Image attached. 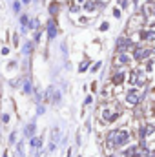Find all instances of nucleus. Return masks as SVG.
Here are the masks:
<instances>
[{
	"label": "nucleus",
	"mask_w": 155,
	"mask_h": 157,
	"mask_svg": "<svg viewBox=\"0 0 155 157\" xmlns=\"http://www.w3.org/2000/svg\"><path fill=\"white\" fill-rule=\"evenodd\" d=\"M91 102H93V97H91V95H88V97L84 99V106H89Z\"/></svg>",
	"instance_id": "obj_22"
},
{
	"label": "nucleus",
	"mask_w": 155,
	"mask_h": 157,
	"mask_svg": "<svg viewBox=\"0 0 155 157\" xmlns=\"http://www.w3.org/2000/svg\"><path fill=\"white\" fill-rule=\"evenodd\" d=\"M126 102H128L130 106H137V104L141 102V97H139V93H137V88H131V90L128 91V95H126Z\"/></svg>",
	"instance_id": "obj_5"
},
{
	"label": "nucleus",
	"mask_w": 155,
	"mask_h": 157,
	"mask_svg": "<svg viewBox=\"0 0 155 157\" xmlns=\"http://www.w3.org/2000/svg\"><path fill=\"white\" fill-rule=\"evenodd\" d=\"M78 2H86V0H78Z\"/></svg>",
	"instance_id": "obj_35"
},
{
	"label": "nucleus",
	"mask_w": 155,
	"mask_h": 157,
	"mask_svg": "<svg viewBox=\"0 0 155 157\" xmlns=\"http://www.w3.org/2000/svg\"><path fill=\"white\" fill-rule=\"evenodd\" d=\"M2 122H4V124H7V122H9V115H7V113H4V115H2Z\"/></svg>",
	"instance_id": "obj_26"
},
{
	"label": "nucleus",
	"mask_w": 155,
	"mask_h": 157,
	"mask_svg": "<svg viewBox=\"0 0 155 157\" xmlns=\"http://www.w3.org/2000/svg\"><path fill=\"white\" fill-rule=\"evenodd\" d=\"M113 17L115 18H120V9H113Z\"/></svg>",
	"instance_id": "obj_30"
},
{
	"label": "nucleus",
	"mask_w": 155,
	"mask_h": 157,
	"mask_svg": "<svg viewBox=\"0 0 155 157\" xmlns=\"http://www.w3.org/2000/svg\"><path fill=\"white\" fill-rule=\"evenodd\" d=\"M131 48H135L131 39H128V37H119V39H117V51H119V53H126V51L131 49Z\"/></svg>",
	"instance_id": "obj_2"
},
{
	"label": "nucleus",
	"mask_w": 155,
	"mask_h": 157,
	"mask_svg": "<svg viewBox=\"0 0 155 157\" xmlns=\"http://www.w3.org/2000/svg\"><path fill=\"white\" fill-rule=\"evenodd\" d=\"M2 157H7V152H4V155H2Z\"/></svg>",
	"instance_id": "obj_33"
},
{
	"label": "nucleus",
	"mask_w": 155,
	"mask_h": 157,
	"mask_svg": "<svg viewBox=\"0 0 155 157\" xmlns=\"http://www.w3.org/2000/svg\"><path fill=\"white\" fill-rule=\"evenodd\" d=\"M35 132H37V122H35V119H33L29 124H26V128H24V135H26L28 139H31V137H35Z\"/></svg>",
	"instance_id": "obj_6"
},
{
	"label": "nucleus",
	"mask_w": 155,
	"mask_h": 157,
	"mask_svg": "<svg viewBox=\"0 0 155 157\" xmlns=\"http://www.w3.org/2000/svg\"><path fill=\"white\" fill-rule=\"evenodd\" d=\"M153 15H155V6H153ZM153 22H155V20H153Z\"/></svg>",
	"instance_id": "obj_34"
},
{
	"label": "nucleus",
	"mask_w": 155,
	"mask_h": 157,
	"mask_svg": "<svg viewBox=\"0 0 155 157\" xmlns=\"http://www.w3.org/2000/svg\"><path fill=\"white\" fill-rule=\"evenodd\" d=\"M144 130H146V135H152L155 132V126L153 124H144Z\"/></svg>",
	"instance_id": "obj_17"
},
{
	"label": "nucleus",
	"mask_w": 155,
	"mask_h": 157,
	"mask_svg": "<svg viewBox=\"0 0 155 157\" xmlns=\"http://www.w3.org/2000/svg\"><path fill=\"white\" fill-rule=\"evenodd\" d=\"M59 137H60V132L55 128V130H53V133H51V143H55V144H57V143H59Z\"/></svg>",
	"instance_id": "obj_15"
},
{
	"label": "nucleus",
	"mask_w": 155,
	"mask_h": 157,
	"mask_svg": "<svg viewBox=\"0 0 155 157\" xmlns=\"http://www.w3.org/2000/svg\"><path fill=\"white\" fill-rule=\"evenodd\" d=\"M22 2H24V4H29V2H31V0H22Z\"/></svg>",
	"instance_id": "obj_32"
},
{
	"label": "nucleus",
	"mask_w": 155,
	"mask_h": 157,
	"mask_svg": "<svg viewBox=\"0 0 155 157\" xmlns=\"http://www.w3.org/2000/svg\"><path fill=\"white\" fill-rule=\"evenodd\" d=\"M49 13H51V15H57V13H59V2H53V4L49 6Z\"/></svg>",
	"instance_id": "obj_16"
},
{
	"label": "nucleus",
	"mask_w": 155,
	"mask_h": 157,
	"mask_svg": "<svg viewBox=\"0 0 155 157\" xmlns=\"http://www.w3.org/2000/svg\"><path fill=\"white\" fill-rule=\"evenodd\" d=\"M78 9H80L78 6H71V7H70V11H71V13H78Z\"/></svg>",
	"instance_id": "obj_29"
},
{
	"label": "nucleus",
	"mask_w": 155,
	"mask_h": 157,
	"mask_svg": "<svg viewBox=\"0 0 155 157\" xmlns=\"http://www.w3.org/2000/svg\"><path fill=\"white\" fill-rule=\"evenodd\" d=\"M26 28H28V29H37V28H39V20H37V18H33V20H29Z\"/></svg>",
	"instance_id": "obj_13"
},
{
	"label": "nucleus",
	"mask_w": 155,
	"mask_h": 157,
	"mask_svg": "<svg viewBox=\"0 0 155 157\" xmlns=\"http://www.w3.org/2000/svg\"><path fill=\"white\" fill-rule=\"evenodd\" d=\"M28 22H29L28 15H22V17H20V24H22V28H26V26H28Z\"/></svg>",
	"instance_id": "obj_18"
},
{
	"label": "nucleus",
	"mask_w": 155,
	"mask_h": 157,
	"mask_svg": "<svg viewBox=\"0 0 155 157\" xmlns=\"http://www.w3.org/2000/svg\"><path fill=\"white\" fill-rule=\"evenodd\" d=\"M37 113H39V115H44V113H46V108H44V106H39V110H37Z\"/></svg>",
	"instance_id": "obj_27"
},
{
	"label": "nucleus",
	"mask_w": 155,
	"mask_h": 157,
	"mask_svg": "<svg viewBox=\"0 0 155 157\" xmlns=\"http://www.w3.org/2000/svg\"><path fill=\"white\" fill-rule=\"evenodd\" d=\"M40 146H42V137H31L29 139V148L40 150Z\"/></svg>",
	"instance_id": "obj_7"
},
{
	"label": "nucleus",
	"mask_w": 155,
	"mask_h": 157,
	"mask_svg": "<svg viewBox=\"0 0 155 157\" xmlns=\"http://www.w3.org/2000/svg\"><path fill=\"white\" fill-rule=\"evenodd\" d=\"M150 55H152V49H150V48L135 46V49H133V59H135V60H144V59H148Z\"/></svg>",
	"instance_id": "obj_3"
},
{
	"label": "nucleus",
	"mask_w": 155,
	"mask_h": 157,
	"mask_svg": "<svg viewBox=\"0 0 155 157\" xmlns=\"http://www.w3.org/2000/svg\"><path fill=\"white\" fill-rule=\"evenodd\" d=\"M88 66H89V60L86 59V60H82V62H80V66H78V71H80V73H84V71L88 70Z\"/></svg>",
	"instance_id": "obj_14"
},
{
	"label": "nucleus",
	"mask_w": 155,
	"mask_h": 157,
	"mask_svg": "<svg viewBox=\"0 0 155 157\" xmlns=\"http://www.w3.org/2000/svg\"><path fill=\"white\" fill-rule=\"evenodd\" d=\"M130 60H131V57H130V55H126V53H119V55H117V64H120V66L128 64Z\"/></svg>",
	"instance_id": "obj_8"
},
{
	"label": "nucleus",
	"mask_w": 155,
	"mask_h": 157,
	"mask_svg": "<svg viewBox=\"0 0 155 157\" xmlns=\"http://www.w3.org/2000/svg\"><path fill=\"white\" fill-rule=\"evenodd\" d=\"M15 66H17V60H11V62H9V66H7V68H9V70H11V68H15Z\"/></svg>",
	"instance_id": "obj_31"
},
{
	"label": "nucleus",
	"mask_w": 155,
	"mask_h": 157,
	"mask_svg": "<svg viewBox=\"0 0 155 157\" xmlns=\"http://www.w3.org/2000/svg\"><path fill=\"white\" fill-rule=\"evenodd\" d=\"M153 117H155V110H153Z\"/></svg>",
	"instance_id": "obj_36"
},
{
	"label": "nucleus",
	"mask_w": 155,
	"mask_h": 157,
	"mask_svg": "<svg viewBox=\"0 0 155 157\" xmlns=\"http://www.w3.org/2000/svg\"><path fill=\"white\" fill-rule=\"evenodd\" d=\"M24 93H26V95L33 93V84H31V80H29V78H26V82H24Z\"/></svg>",
	"instance_id": "obj_9"
},
{
	"label": "nucleus",
	"mask_w": 155,
	"mask_h": 157,
	"mask_svg": "<svg viewBox=\"0 0 155 157\" xmlns=\"http://www.w3.org/2000/svg\"><path fill=\"white\" fill-rule=\"evenodd\" d=\"M124 77H126V75H124L122 71L115 73V75H113V84H122V82H124Z\"/></svg>",
	"instance_id": "obj_10"
},
{
	"label": "nucleus",
	"mask_w": 155,
	"mask_h": 157,
	"mask_svg": "<svg viewBox=\"0 0 155 157\" xmlns=\"http://www.w3.org/2000/svg\"><path fill=\"white\" fill-rule=\"evenodd\" d=\"M46 31H47V39L53 40L57 37V33H59V28H57V22H55V18H49L47 22H46Z\"/></svg>",
	"instance_id": "obj_4"
},
{
	"label": "nucleus",
	"mask_w": 155,
	"mask_h": 157,
	"mask_svg": "<svg viewBox=\"0 0 155 157\" xmlns=\"http://www.w3.org/2000/svg\"><path fill=\"white\" fill-rule=\"evenodd\" d=\"M139 137L141 139H146L148 135H146V130H144V126H141V130H139Z\"/></svg>",
	"instance_id": "obj_20"
},
{
	"label": "nucleus",
	"mask_w": 155,
	"mask_h": 157,
	"mask_svg": "<svg viewBox=\"0 0 155 157\" xmlns=\"http://www.w3.org/2000/svg\"><path fill=\"white\" fill-rule=\"evenodd\" d=\"M84 9H86V11H93V9H95V2L86 0V2H84Z\"/></svg>",
	"instance_id": "obj_12"
},
{
	"label": "nucleus",
	"mask_w": 155,
	"mask_h": 157,
	"mask_svg": "<svg viewBox=\"0 0 155 157\" xmlns=\"http://www.w3.org/2000/svg\"><path fill=\"white\" fill-rule=\"evenodd\" d=\"M13 11L15 13H20V2H17V0L13 2Z\"/></svg>",
	"instance_id": "obj_19"
},
{
	"label": "nucleus",
	"mask_w": 155,
	"mask_h": 157,
	"mask_svg": "<svg viewBox=\"0 0 155 157\" xmlns=\"http://www.w3.org/2000/svg\"><path fill=\"white\" fill-rule=\"evenodd\" d=\"M102 66V62H95L93 64V68H91V71H99V68Z\"/></svg>",
	"instance_id": "obj_25"
},
{
	"label": "nucleus",
	"mask_w": 155,
	"mask_h": 157,
	"mask_svg": "<svg viewBox=\"0 0 155 157\" xmlns=\"http://www.w3.org/2000/svg\"><path fill=\"white\" fill-rule=\"evenodd\" d=\"M33 48H35V44H33V42H26V44H24V49H22V51H24L26 55H29V53L33 51Z\"/></svg>",
	"instance_id": "obj_11"
},
{
	"label": "nucleus",
	"mask_w": 155,
	"mask_h": 157,
	"mask_svg": "<svg viewBox=\"0 0 155 157\" xmlns=\"http://www.w3.org/2000/svg\"><path fill=\"white\" fill-rule=\"evenodd\" d=\"M47 150H49V152H55V150H57V144H55V143H49V148H47Z\"/></svg>",
	"instance_id": "obj_28"
},
{
	"label": "nucleus",
	"mask_w": 155,
	"mask_h": 157,
	"mask_svg": "<svg viewBox=\"0 0 155 157\" xmlns=\"http://www.w3.org/2000/svg\"><path fill=\"white\" fill-rule=\"evenodd\" d=\"M17 148H18V154H20V157H24V144H22V143H18V146H17Z\"/></svg>",
	"instance_id": "obj_24"
},
{
	"label": "nucleus",
	"mask_w": 155,
	"mask_h": 157,
	"mask_svg": "<svg viewBox=\"0 0 155 157\" xmlns=\"http://www.w3.org/2000/svg\"><path fill=\"white\" fill-rule=\"evenodd\" d=\"M130 143V132L128 130H112L106 135V148L115 150V148H124Z\"/></svg>",
	"instance_id": "obj_1"
},
{
	"label": "nucleus",
	"mask_w": 155,
	"mask_h": 157,
	"mask_svg": "<svg viewBox=\"0 0 155 157\" xmlns=\"http://www.w3.org/2000/svg\"><path fill=\"white\" fill-rule=\"evenodd\" d=\"M15 141H17V132H11V135H9V143L13 144Z\"/></svg>",
	"instance_id": "obj_23"
},
{
	"label": "nucleus",
	"mask_w": 155,
	"mask_h": 157,
	"mask_svg": "<svg viewBox=\"0 0 155 157\" xmlns=\"http://www.w3.org/2000/svg\"><path fill=\"white\" fill-rule=\"evenodd\" d=\"M99 29H100V31H108V29H110V24H108V22H102Z\"/></svg>",
	"instance_id": "obj_21"
}]
</instances>
